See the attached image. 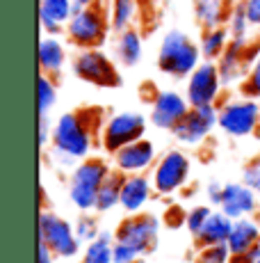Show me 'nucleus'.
<instances>
[{
    "label": "nucleus",
    "instance_id": "f257e3e1",
    "mask_svg": "<svg viewBox=\"0 0 260 263\" xmlns=\"http://www.w3.org/2000/svg\"><path fill=\"white\" fill-rule=\"evenodd\" d=\"M105 119L107 117L101 108H80L59 115L53 124L51 138L55 163L62 167H76L80 160L89 158L96 138H101Z\"/></svg>",
    "mask_w": 260,
    "mask_h": 263
},
{
    "label": "nucleus",
    "instance_id": "f03ea898",
    "mask_svg": "<svg viewBox=\"0 0 260 263\" xmlns=\"http://www.w3.org/2000/svg\"><path fill=\"white\" fill-rule=\"evenodd\" d=\"M156 62L164 76L183 80L203 62L201 46L183 30H169L158 46Z\"/></svg>",
    "mask_w": 260,
    "mask_h": 263
},
{
    "label": "nucleus",
    "instance_id": "7ed1b4c3",
    "mask_svg": "<svg viewBox=\"0 0 260 263\" xmlns=\"http://www.w3.org/2000/svg\"><path fill=\"white\" fill-rule=\"evenodd\" d=\"M107 160L98 158V156H89V158L80 160L76 167H71L69 174V199L82 213L96 211V197L101 190L103 181L110 174Z\"/></svg>",
    "mask_w": 260,
    "mask_h": 263
},
{
    "label": "nucleus",
    "instance_id": "20e7f679",
    "mask_svg": "<svg viewBox=\"0 0 260 263\" xmlns=\"http://www.w3.org/2000/svg\"><path fill=\"white\" fill-rule=\"evenodd\" d=\"M112 30L110 25V14H105L98 5H89V7H80L67 23V42L78 50L84 48H103L107 42V34Z\"/></svg>",
    "mask_w": 260,
    "mask_h": 263
},
{
    "label": "nucleus",
    "instance_id": "39448f33",
    "mask_svg": "<svg viewBox=\"0 0 260 263\" xmlns=\"http://www.w3.org/2000/svg\"><path fill=\"white\" fill-rule=\"evenodd\" d=\"M76 78L82 83L94 85L101 89H117L123 85L121 71H119L117 62L105 53L103 48H84L78 50V55L73 58L71 64Z\"/></svg>",
    "mask_w": 260,
    "mask_h": 263
},
{
    "label": "nucleus",
    "instance_id": "423d86ee",
    "mask_svg": "<svg viewBox=\"0 0 260 263\" xmlns=\"http://www.w3.org/2000/svg\"><path fill=\"white\" fill-rule=\"evenodd\" d=\"M37 234L39 240L46 242L57 259H73L82 252V242L76 236L73 224L64 220L62 215L53 213V211H41L39 213Z\"/></svg>",
    "mask_w": 260,
    "mask_h": 263
},
{
    "label": "nucleus",
    "instance_id": "0eeeda50",
    "mask_svg": "<svg viewBox=\"0 0 260 263\" xmlns=\"http://www.w3.org/2000/svg\"><path fill=\"white\" fill-rule=\"evenodd\" d=\"M142 138H146V117L135 110H121L105 119L101 130V146L103 151L114 156L119 149Z\"/></svg>",
    "mask_w": 260,
    "mask_h": 263
},
{
    "label": "nucleus",
    "instance_id": "6e6552de",
    "mask_svg": "<svg viewBox=\"0 0 260 263\" xmlns=\"http://www.w3.org/2000/svg\"><path fill=\"white\" fill-rule=\"evenodd\" d=\"M219 108V128L228 138H249L260 128V103L258 99L240 96L228 99Z\"/></svg>",
    "mask_w": 260,
    "mask_h": 263
},
{
    "label": "nucleus",
    "instance_id": "1a4fd4ad",
    "mask_svg": "<svg viewBox=\"0 0 260 263\" xmlns=\"http://www.w3.org/2000/svg\"><path fill=\"white\" fill-rule=\"evenodd\" d=\"M192 174V160L181 149H169L158 158L153 165L151 179L156 185L158 195H174V192L183 190Z\"/></svg>",
    "mask_w": 260,
    "mask_h": 263
},
{
    "label": "nucleus",
    "instance_id": "9d476101",
    "mask_svg": "<svg viewBox=\"0 0 260 263\" xmlns=\"http://www.w3.org/2000/svg\"><path fill=\"white\" fill-rule=\"evenodd\" d=\"M160 220L158 215L153 213H137V215H130L126 220L119 222L117 231V242H123V245H130L135 250H139L142 254H153L158 247L160 240Z\"/></svg>",
    "mask_w": 260,
    "mask_h": 263
},
{
    "label": "nucleus",
    "instance_id": "9b49d317",
    "mask_svg": "<svg viewBox=\"0 0 260 263\" xmlns=\"http://www.w3.org/2000/svg\"><path fill=\"white\" fill-rule=\"evenodd\" d=\"M217 126H219L217 105H192L189 112L181 119V124L171 133L181 144L197 146V144L206 142Z\"/></svg>",
    "mask_w": 260,
    "mask_h": 263
},
{
    "label": "nucleus",
    "instance_id": "f8f14e48",
    "mask_svg": "<svg viewBox=\"0 0 260 263\" xmlns=\"http://www.w3.org/2000/svg\"><path fill=\"white\" fill-rule=\"evenodd\" d=\"M224 83L219 76L217 62L203 60L192 73L187 76V87H185V96H187L189 105H217L219 96H222Z\"/></svg>",
    "mask_w": 260,
    "mask_h": 263
},
{
    "label": "nucleus",
    "instance_id": "ddd939ff",
    "mask_svg": "<svg viewBox=\"0 0 260 263\" xmlns=\"http://www.w3.org/2000/svg\"><path fill=\"white\" fill-rule=\"evenodd\" d=\"M260 46L249 44V39H231L228 48L224 50V55L217 60L219 76H222L224 87H231L235 83H242L244 76H247L251 62L258 58Z\"/></svg>",
    "mask_w": 260,
    "mask_h": 263
},
{
    "label": "nucleus",
    "instance_id": "4468645a",
    "mask_svg": "<svg viewBox=\"0 0 260 263\" xmlns=\"http://www.w3.org/2000/svg\"><path fill=\"white\" fill-rule=\"evenodd\" d=\"M189 108L192 105H189L187 96L174 92V89H158L156 96L151 99L148 121L160 130H174L181 124V119L189 112Z\"/></svg>",
    "mask_w": 260,
    "mask_h": 263
},
{
    "label": "nucleus",
    "instance_id": "2eb2a0df",
    "mask_svg": "<svg viewBox=\"0 0 260 263\" xmlns=\"http://www.w3.org/2000/svg\"><path fill=\"white\" fill-rule=\"evenodd\" d=\"M112 160H114V170L123 172V174H146L158 163V151L151 140L142 138L126 144L123 149H119L112 156Z\"/></svg>",
    "mask_w": 260,
    "mask_h": 263
},
{
    "label": "nucleus",
    "instance_id": "dca6fc26",
    "mask_svg": "<svg viewBox=\"0 0 260 263\" xmlns=\"http://www.w3.org/2000/svg\"><path fill=\"white\" fill-rule=\"evenodd\" d=\"M219 209H222L228 217H233V220H240V217H249V215L256 213V211H260V199L244 181L224 183Z\"/></svg>",
    "mask_w": 260,
    "mask_h": 263
},
{
    "label": "nucleus",
    "instance_id": "f3484780",
    "mask_svg": "<svg viewBox=\"0 0 260 263\" xmlns=\"http://www.w3.org/2000/svg\"><path fill=\"white\" fill-rule=\"evenodd\" d=\"M78 9L76 0H39V25L44 34H62Z\"/></svg>",
    "mask_w": 260,
    "mask_h": 263
},
{
    "label": "nucleus",
    "instance_id": "a211bd4d",
    "mask_svg": "<svg viewBox=\"0 0 260 263\" xmlns=\"http://www.w3.org/2000/svg\"><path fill=\"white\" fill-rule=\"evenodd\" d=\"M156 185L153 179L146 174H126L121 188V209L126 213H139L151 201Z\"/></svg>",
    "mask_w": 260,
    "mask_h": 263
},
{
    "label": "nucleus",
    "instance_id": "6ab92c4d",
    "mask_svg": "<svg viewBox=\"0 0 260 263\" xmlns=\"http://www.w3.org/2000/svg\"><path fill=\"white\" fill-rule=\"evenodd\" d=\"M37 60H39V69L41 73L48 76H57L62 73L64 64H67V46L59 39V34H44L39 39V48H37Z\"/></svg>",
    "mask_w": 260,
    "mask_h": 263
},
{
    "label": "nucleus",
    "instance_id": "aec40b11",
    "mask_svg": "<svg viewBox=\"0 0 260 263\" xmlns=\"http://www.w3.org/2000/svg\"><path fill=\"white\" fill-rule=\"evenodd\" d=\"M114 55L121 67H137L139 60L144 55V37L137 28H128L117 32V42H114Z\"/></svg>",
    "mask_w": 260,
    "mask_h": 263
},
{
    "label": "nucleus",
    "instance_id": "412c9836",
    "mask_svg": "<svg viewBox=\"0 0 260 263\" xmlns=\"http://www.w3.org/2000/svg\"><path fill=\"white\" fill-rule=\"evenodd\" d=\"M260 238V224L251 217H240L233 222V231L228 236V250L231 256H242L253 247V242Z\"/></svg>",
    "mask_w": 260,
    "mask_h": 263
},
{
    "label": "nucleus",
    "instance_id": "4be33fe9",
    "mask_svg": "<svg viewBox=\"0 0 260 263\" xmlns=\"http://www.w3.org/2000/svg\"><path fill=\"white\" fill-rule=\"evenodd\" d=\"M233 217H228L222 209L212 211L210 220L206 222V227L201 229V234L194 236V242L197 247L201 245H219V242H228V236L233 231Z\"/></svg>",
    "mask_w": 260,
    "mask_h": 263
},
{
    "label": "nucleus",
    "instance_id": "5701e85b",
    "mask_svg": "<svg viewBox=\"0 0 260 263\" xmlns=\"http://www.w3.org/2000/svg\"><path fill=\"white\" fill-rule=\"evenodd\" d=\"M228 14H231V5L224 0H194V18L201 25V30L226 25Z\"/></svg>",
    "mask_w": 260,
    "mask_h": 263
},
{
    "label": "nucleus",
    "instance_id": "b1692460",
    "mask_svg": "<svg viewBox=\"0 0 260 263\" xmlns=\"http://www.w3.org/2000/svg\"><path fill=\"white\" fill-rule=\"evenodd\" d=\"M123 179H126V174L119 172V170H112L107 174V179L103 181L101 190H98V197H96V211L98 213H110L112 209L121 206Z\"/></svg>",
    "mask_w": 260,
    "mask_h": 263
},
{
    "label": "nucleus",
    "instance_id": "393cba45",
    "mask_svg": "<svg viewBox=\"0 0 260 263\" xmlns=\"http://www.w3.org/2000/svg\"><path fill=\"white\" fill-rule=\"evenodd\" d=\"M231 44V32H228L226 25H217V28H206L201 32V55L203 60H210V62H217L224 55V50Z\"/></svg>",
    "mask_w": 260,
    "mask_h": 263
},
{
    "label": "nucleus",
    "instance_id": "a878e982",
    "mask_svg": "<svg viewBox=\"0 0 260 263\" xmlns=\"http://www.w3.org/2000/svg\"><path fill=\"white\" fill-rule=\"evenodd\" d=\"M114 242H117V236L110 231H101L96 240L82 247V263H114Z\"/></svg>",
    "mask_w": 260,
    "mask_h": 263
},
{
    "label": "nucleus",
    "instance_id": "bb28decb",
    "mask_svg": "<svg viewBox=\"0 0 260 263\" xmlns=\"http://www.w3.org/2000/svg\"><path fill=\"white\" fill-rule=\"evenodd\" d=\"M139 14V0H110V25L112 32L133 28Z\"/></svg>",
    "mask_w": 260,
    "mask_h": 263
},
{
    "label": "nucleus",
    "instance_id": "cd10ccee",
    "mask_svg": "<svg viewBox=\"0 0 260 263\" xmlns=\"http://www.w3.org/2000/svg\"><path fill=\"white\" fill-rule=\"evenodd\" d=\"M57 83L53 80V76L48 73H39L37 80V105H39V115H48L51 110L57 105Z\"/></svg>",
    "mask_w": 260,
    "mask_h": 263
},
{
    "label": "nucleus",
    "instance_id": "c85d7f7f",
    "mask_svg": "<svg viewBox=\"0 0 260 263\" xmlns=\"http://www.w3.org/2000/svg\"><path fill=\"white\" fill-rule=\"evenodd\" d=\"M226 28H228V32H231V39H242V42L249 39V30H251L253 25H251V21H249L242 0L231 5V14H228Z\"/></svg>",
    "mask_w": 260,
    "mask_h": 263
},
{
    "label": "nucleus",
    "instance_id": "c756f323",
    "mask_svg": "<svg viewBox=\"0 0 260 263\" xmlns=\"http://www.w3.org/2000/svg\"><path fill=\"white\" fill-rule=\"evenodd\" d=\"M194 263H231V250H228L226 242L201 245L194 254Z\"/></svg>",
    "mask_w": 260,
    "mask_h": 263
},
{
    "label": "nucleus",
    "instance_id": "7c9ffc66",
    "mask_svg": "<svg viewBox=\"0 0 260 263\" xmlns=\"http://www.w3.org/2000/svg\"><path fill=\"white\" fill-rule=\"evenodd\" d=\"M73 229H76V236L80 238V242H84V245L101 236V227H98V220L94 215H80L76 224H73Z\"/></svg>",
    "mask_w": 260,
    "mask_h": 263
},
{
    "label": "nucleus",
    "instance_id": "2f4dec72",
    "mask_svg": "<svg viewBox=\"0 0 260 263\" xmlns=\"http://www.w3.org/2000/svg\"><path fill=\"white\" fill-rule=\"evenodd\" d=\"M240 89H242V96H249V99H260V53L258 58L251 62L244 80L240 83Z\"/></svg>",
    "mask_w": 260,
    "mask_h": 263
},
{
    "label": "nucleus",
    "instance_id": "473e14b6",
    "mask_svg": "<svg viewBox=\"0 0 260 263\" xmlns=\"http://www.w3.org/2000/svg\"><path fill=\"white\" fill-rule=\"evenodd\" d=\"M210 215H212V209H210V206H194L192 211H187V222H185L187 231L192 236H199L201 229L206 227V222L210 220Z\"/></svg>",
    "mask_w": 260,
    "mask_h": 263
},
{
    "label": "nucleus",
    "instance_id": "72a5a7b5",
    "mask_svg": "<svg viewBox=\"0 0 260 263\" xmlns=\"http://www.w3.org/2000/svg\"><path fill=\"white\" fill-rule=\"evenodd\" d=\"M146 254L123 242H114V263H144Z\"/></svg>",
    "mask_w": 260,
    "mask_h": 263
},
{
    "label": "nucleus",
    "instance_id": "f704fd0d",
    "mask_svg": "<svg viewBox=\"0 0 260 263\" xmlns=\"http://www.w3.org/2000/svg\"><path fill=\"white\" fill-rule=\"evenodd\" d=\"M242 181L249 185L260 199V160H251V163L244 165L242 170Z\"/></svg>",
    "mask_w": 260,
    "mask_h": 263
},
{
    "label": "nucleus",
    "instance_id": "c9c22d12",
    "mask_svg": "<svg viewBox=\"0 0 260 263\" xmlns=\"http://www.w3.org/2000/svg\"><path fill=\"white\" fill-rule=\"evenodd\" d=\"M162 222H164V227H169V229H181L185 222H187V211H185L183 206H178V204L169 206V209L164 211Z\"/></svg>",
    "mask_w": 260,
    "mask_h": 263
},
{
    "label": "nucleus",
    "instance_id": "e433bc0d",
    "mask_svg": "<svg viewBox=\"0 0 260 263\" xmlns=\"http://www.w3.org/2000/svg\"><path fill=\"white\" fill-rule=\"evenodd\" d=\"M51 138H53V124L48 119V115H39V126H37V140H39V146L46 149L51 144Z\"/></svg>",
    "mask_w": 260,
    "mask_h": 263
},
{
    "label": "nucleus",
    "instance_id": "4c0bfd02",
    "mask_svg": "<svg viewBox=\"0 0 260 263\" xmlns=\"http://www.w3.org/2000/svg\"><path fill=\"white\" fill-rule=\"evenodd\" d=\"M244 9H247V16L251 21L253 28H260V0H242Z\"/></svg>",
    "mask_w": 260,
    "mask_h": 263
},
{
    "label": "nucleus",
    "instance_id": "58836bf2",
    "mask_svg": "<svg viewBox=\"0 0 260 263\" xmlns=\"http://www.w3.org/2000/svg\"><path fill=\"white\" fill-rule=\"evenodd\" d=\"M260 259V238L253 242V247L249 252H244L242 256H231V263H253Z\"/></svg>",
    "mask_w": 260,
    "mask_h": 263
},
{
    "label": "nucleus",
    "instance_id": "ea45409f",
    "mask_svg": "<svg viewBox=\"0 0 260 263\" xmlns=\"http://www.w3.org/2000/svg\"><path fill=\"white\" fill-rule=\"evenodd\" d=\"M222 192H224V183H219V181H210L208 188H206V195H208L210 204L219 206V201H222Z\"/></svg>",
    "mask_w": 260,
    "mask_h": 263
},
{
    "label": "nucleus",
    "instance_id": "a19ab883",
    "mask_svg": "<svg viewBox=\"0 0 260 263\" xmlns=\"http://www.w3.org/2000/svg\"><path fill=\"white\" fill-rule=\"evenodd\" d=\"M55 259H57V256L53 254L51 247H48L46 242L39 240L37 242V263H55Z\"/></svg>",
    "mask_w": 260,
    "mask_h": 263
},
{
    "label": "nucleus",
    "instance_id": "79ce46f5",
    "mask_svg": "<svg viewBox=\"0 0 260 263\" xmlns=\"http://www.w3.org/2000/svg\"><path fill=\"white\" fill-rule=\"evenodd\" d=\"M80 7H89V5H96V0H76Z\"/></svg>",
    "mask_w": 260,
    "mask_h": 263
},
{
    "label": "nucleus",
    "instance_id": "37998d69",
    "mask_svg": "<svg viewBox=\"0 0 260 263\" xmlns=\"http://www.w3.org/2000/svg\"><path fill=\"white\" fill-rule=\"evenodd\" d=\"M224 3H228V5H235V3H237V0H224Z\"/></svg>",
    "mask_w": 260,
    "mask_h": 263
},
{
    "label": "nucleus",
    "instance_id": "c03bdc74",
    "mask_svg": "<svg viewBox=\"0 0 260 263\" xmlns=\"http://www.w3.org/2000/svg\"><path fill=\"white\" fill-rule=\"evenodd\" d=\"M253 263H260V259H258V261H253Z\"/></svg>",
    "mask_w": 260,
    "mask_h": 263
}]
</instances>
